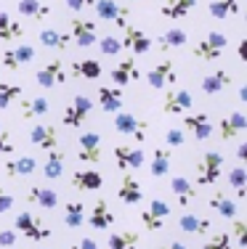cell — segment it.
Listing matches in <instances>:
<instances>
[{"label":"cell","mask_w":247,"mask_h":249,"mask_svg":"<svg viewBox=\"0 0 247 249\" xmlns=\"http://www.w3.org/2000/svg\"><path fill=\"white\" fill-rule=\"evenodd\" d=\"M228 48V37L223 32H208L197 45H194V58L205 64H215L221 61V56Z\"/></svg>","instance_id":"obj_1"},{"label":"cell","mask_w":247,"mask_h":249,"mask_svg":"<svg viewBox=\"0 0 247 249\" xmlns=\"http://www.w3.org/2000/svg\"><path fill=\"white\" fill-rule=\"evenodd\" d=\"M223 159L221 151H205L197 162V186H215L223 175Z\"/></svg>","instance_id":"obj_2"},{"label":"cell","mask_w":247,"mask_h":249,"mask_svg":"<svg viewBox=\"0 0 247 249\" xmlns=\"http://www.w3.org/2000/svg\"><path fill=\"white\" fill-rule=\"evenodd\" d=\"M14 231H21L24 239H29V241H48L51 236H54L51 225L43 223L40 217H35L29 210H21L19 215L14 217Z\"/></svg>","instance_id":"obj_3"},{"label":"cell","mask_w":247,"mask_h":249,"mask_svg":"<svg viewBox=\"0 0 247 249\" xmlns=\"http://www.w3.org/2000/svg\"><path fill=\"white\" fill-rule=\"evenodd\" d=\"M146 82H149L152 90H162V88H170L173 82H178V69H175L173 58H162L154 67L146 72Z\"/></svg>","instance_id":"obj_4"},{"label":"cell","mask_w":247,"mask_h":249,"mask_svg":"<svg viewBox=\"0 0 247 249\" xmlns=\"http://www.w3.org/2000/svg\"><path fill=\"white\" fill-rule=\"evenodd\" d=\"M69 37L80 45V48H91L98 40V21L96 19H82V16H75L69 19Z\"/></svg>","instance_id":"obj_5"},{"label":"cell","mask_w":247,"mask_h":249,"mask_svg":"<svg viewBox=\"0 0 247 249\" xmlns=\"http://www.w3.org/2000/svg\"><path fill=\"white\" fill-rule=\"evenodd\" d=\"M101 133H93V130H88V133H82L77 138V159L82 164H98L104 157V149H101Z\"/></svg>","instance_id":"obj_6"},{"label":"cell","mask_w":247,"mask_h":249,"mask_svg":"<svg viewBox=\"0 0 247 249\" xmlns=\"http://www.w3.org/2000/svg\"><path fill=\"white\" fill-rule=\"evenodd\" d=\"M93 11H96V19L98 21H112V24L128 27V19H131V11L125 5H120L117 0H96L93 3Z\"/></svg>","instance_id":"obj_7"},{"label":"cell","mask_w":247,"mask_h":249,"mask_svg":"<svg viewBox=\"0 0 247 249\" xmlns=\"http://www.w3.org/2000/svg\"><path fill=\"white\" fill-rule=\"evenodd\" d=\"M91 111H93V101L91 98H88V96H75L67 104V109H64L61 122L69 124V127H82L85 120L91 117Z\"/></svg>","instance_id":"obj_8"},{"label":"cell","mask_w":247,"mask_h":249,"mask_svg":"<svg viewBox=\"0 0 247 249\" xmlns=\"http://www.w3.org/2000/svg\"><path fill=\"white\" fill-rule=\"evenodd\" d=\"M114 130L122 135H131L136 141H146V133H149V122L138 120L131 111H117L114 114Z\"/></svg>","instance_id":"obj_9"},{"label":"cell","mask_w":247,"mask_h":249,"mask_svg":"<svg viewBox=\"0 0 247 249\" xmlns=\"http://www.w3.org/2000/svg\"><path fill=\"white\" fill-rule=\"evenodd\" d=\"M67 67H64V61H58V58H54V61H45L43 67L35 72V82H38L40 88H56V85H64L67 82Z\"/></svg>","instance_id":"obj_10"},{"label":"cell","mask_w":247,"mask_h":249,"mask_svg":"<svg viewBox=\"0 0 247 249\" xmlns=\"http://www.w3.org/2000/svg\"><path fill=\"white\" fill-rule=\"evenodd\" d=\"M162 111L165 114H173V117H178V114H184V111H189L191 106H194V98H191V93L189 90H181V88H170V90H165V96H162Z\"/></svg>","instance_id":"obj_11"},{"label":"cell","mask_w":247,"mask_h":249,"mask_svg":"<svg viewBox=\"0 0 247 249\" xmlns=\"http://www.w3.org/2000/svg\"><path fill=\"white\" fill-rule=\"evenodd\" d=\"M170 215V204L162 199H152L149 207L146 210H141V225H144V231H149V233H154V231L162 228V220Z\"/></svg>","instance_id":"obj_12"},{"label":"cell","mask_w":247,"mask_h":249,"mask_svg":"<svg viewBox=\"0 0 247 249\" xmlns=\"http://www.w3.org/2000/svg\"><path fill=\"white\" fill-rule=\"evenodd\" d=\"M146 154L138 146H114V162L122 173H133V170H141Z\"/></svg>","instance_id":"obj_13"},{"label":"cell","mask_w":247,"mask_h":249,"mask_svg":"<svg viewBox=\"0 0 247 249\" xmlns=\"http://www.w3.org/2000/svg\"><path fill=\"white\" fill-rule=\"evenodd\" d=\"M29 143L38 146L40 151H51V149H58V133L54 124H35L29 130Z\"/></svg>","instance_id":"obj_14"},{"label":"cell","mask_w":247,"mask_h":249,"mask_svg":"<svg viewBox=\"0 0 247 249\" xmlns=\"http://www.w3.org/2000/svg\"><path fill=\"white\" fill-rule=\"evenodd\" d=\"M109 77H112V82H114L117 88H122V85H131V82L141 80L138 61H136V58H122V61H120V64H117V67L109 72Z\"/></svg>","instance_id":"obj_15"},{"label":"cell","mask_w":247,"mask_h":249,"mask_svg":"<svg viewBox=\"0 0 247 249\" xmlns=\"http://www.w3.org/2000/svg\"><path fill=\"white\" fill-rule=\"evenodd\" d=\"M117 199H120L122 204H141V199H144V186H141L131 173H125L120 178V186H117Z\"/></svg>","instance_id":"obj_16"},{"label":"cell","mask_w":247,"mask_h":249,"mask_svg":"<svg viewBox=\"0 0 247 249\" xmlns=\"http://www.w3.org/2000/svg\"><path fill=\"white\" fill-rule=\"evenodd\" d=\"M184 133H191L194 135V141H205V138H210V135H213V124H210V117L205 114H186L184 117Z\"/></svg>","instance_id":"obj_17"},{"label":"cell","mask_w":247,"mask_h":249,"mask_svg":"<svg viewBox=\"0 0 247 249\" xmlns=\"http://www.w3.org/2000/svg\"><path fill=\"white\" fill-rule=\"evenodd\" d=\"M231 82H234L231 72H226V69H215V72H210V74L202 77L199 88H202L205 96H218V93H223Z\"/></svg>","instance_id":"obj_18"},{"label":"cell","mask_w":247,"mask_h":249,"mask_svg":"<svg viewBox=\"0 0 247 249\" xmlns=\"http://www.w3.org/2000/svg\"><path fill=\"white\" fill-rule=\"evenodd\" d=\"M120 45H122V51L128 48V51H133V53H149V51H152V40H149V35L141 32L138 27H131V24L125 27V35H122Z\"/></svg>","instance_id":"obj_19"},{"label":"cell","mask_w":247,"mask_h":249,"mask_svg":"<svg viewBox=\"0 0 247 249\" xmlns=\"http://www.w3.org/2000/svg\"><path fill=\"white\" fill-rule=\"evenodd\" d=\"M245 130H247V117L242 111H231V114L221 117V122H218V133L223 141H234Z\"/></svg>","instance_id":"obj_20"},{"label":"cell","mask_w":247,"mask_h":249,"mask_svg":"<svg viewBox=\"0 0 247 249\" xmlns=\"http://www.w3.org/2000/svg\"><path fill=\"white\" fill-rule=\"evenodd\" d=\"M27 201L35 207H40V210H56L58 207V194L54 188H45V186H29L27 188Z\"/></svg>","instance_id":"obj_21"},{"label":"cell","mask_w":247,"mask_h":249,"mask_svg":"<svg viewBox=\"0 0 247 249\" xmlns=\"http://www.w3.org/2000/svg\"><path fill=\"white\" fill-rule=\"evenodd\" d=\"M178 228L184 231V233H189V236H199V233L213 231V220L197 215V212H184V215L178 217Z\"/></svg>","instance_id":"obj_22"},{"label":"cell","mask_w":247,"mask_h":249,"mask_svg":"<svg viewBox=\"0 0 247 249\" xmlns=\"http://www.w3.org/2000/svg\"><path fill=\"white\" fill-rule=\"evenodd\" d=\"M51 111V101L43 96L35 98H19V114L21 120H38V117H45Z\"/></svg>","instance_id":"obj_23"},{"label":"cell","mask_w":247,"mask_h":249,"mask_svg":"<svg viewBox=\"0 0 247 249\" xmlns=\"http://www.w3.org/2000/svg\"><path fill=\"white\" fill-rule=\"evenodd\" d=\"M72 186L77 188V191H98V188L104 186V175L93 167H82L72 175Z\"/></svg>","instance_id":"obj_24"},{"label":"cell","mask_w":247,"mask_h":249,"mask_svg":"<svg viewBox=\"0 0 247 249\" xmlns=\"http://www.w3.org/2000/svg\"><path fill=\"white\" fill-rule=\"evenodd\" d=\"M98 106H101V111H107V114L122 111V88L101 85L98 88Z\"/></svg>","instance_id":"obj_25"},{"label":"cell","mask_w":247,"mask_h":249,"mask_svg":"<svg viewBox=\"0 0 247 249\" xmlns=\"http://www.w3.org/2000/svg\"><path fill=\"white\" fill-rule=\"evenodd\" d=\"M170 191H173L175 201H178V207H189L194 199H197V188H194L191 180H186L184 175H175L173 180H170Z\"/></svg>","instance_id":"obj_26"},{"label":"cell","mask_w":247,"mask_h":249,"mask_svg":"<svg viewBox=\"0 0 247 249\" xmlns=\"http://www.w3.org/2000/svg\"><path fill=\"white\" fill-rule=\"evenodd\" d=\"M88 225H91V228H96V231H107V228L114 225V215H112L107 199H98L96 204H93L91 215H88Z\"/></svg>","instance_id":"obj_27"},{"label":"cell","mask_w":247,"mask_h":249,"mask_svg":"<svg viewBox=\"0 0 247 249\" xmlns=\"http://www.w3.org/2000/svg\"><path fill=\"white\" fill-rule=\"evenodd\" d=\"M16 11H19L24 19H32V21H45V19H51V5L43 3V0H19Z\"/></svg>","instance_id":"obj_28"},{"label":"cell","mask_w":247,"mask_h":249,"mask_svg":"<svg viewBox=\"0 0 247 249\" xmlns=\"http://www.w3.org/2000/svg\"><path fill=\"white\" fill-rule=\"evenodd\" d=\"M197 8V0H165L160 5V14L165 19H186Z\"/></svg>","instance_id":"obj_29"},{"label":"cell","mask_w":247,"mask_h":249,"mask_svg":"<svg viewBox=\"0 0 247 249\" xmlns=\"http://www.w3.org/2000/svg\"><path fill=\"white\" fill-rule=\"evenodd\" d=\"M109 249H138L141 247V233L138 231H112L107 239Z\"/></svg>","instance_id":"obj_30"},{"label":"cell","mask_w":247,"mask_h":249,"mask_svg":"<svg viewBox=\"0 0 247 249\" xmlns=\"http://www.w3.org/2000/svg\"><path fill=\"white\" fill-rule=\"evenodd\" d=\"M35 170H38L35 157H14L5 162V175L8 178H27V175H35Z\"/></svg>","instance_id":"obj_31"},{"label":"cell","mask_w":247,"mask_h":249,"mask_svg":"<svg viewBox=\"0 0 247 249\" xmlns=\"http://www.w3.org/2000/svg\"><path fill=\"white\" fill-rule=\"evenodd\" d=\"M186 43H189V35H186V29H181V27H173V29H168V32H162L160 37H157V45H160V51L184 48Z\"/></svg>","instance_id":"obj_32"},{"label":"cell","mask_w":247,"mask_h":249,"mask_svg":"<svg viewBox=\"0 0 247 249\" xmlns=\"http://www.w3.org/2000/svg\"><path fill=\"white\" fill-rule=\"evenodd\" d=\"M210 207L218 212L223 220H234V217H237V201L231 196H226V191H215L213 196H210Z\"/></svg>","instance_id":"obj_33"},{"label":"cell","mask_w":247,"mask_h":249,"mask_svg":"<svg viewBox=\"0 0 247 249\" xmlns=\"http://www.w3.org/2000/svg\"><path fill=\"white\" fill-rule=\"evenodd\" d=\"M21 35H24V27L16 19H11V14L0 11V40H3V43H11V40H19Z\"/></svg>","instance_id":"obj_34"},{"label":"cell","mask_w":247,"mask_h":249,"mask_svg":"<svg viewBox=\"0 0 247 249\" xmlns=\"http://www.w3.org/2000/svg\"><path fill=\"white\" fill-rule=\"evenodd\" d=\"M38 40L45 45V48H56V51H67L69 43H72L69 32H58V29H43Z\"/></svg>","instance_id":"obj_35"},{"label":"cell","mask_w":247,"mask_h":249,"mask_svg":"<svg viewBox=\"0 0 247 249\" xmlns=\"http://www.w3.org/2000/svg\"><path fill=\"white\" fill-rule=\"evenodd\" d=\"M170 151L168 146H160V149H154V157H152V164H149V173L152 178H162L170 173Z\"/></svg>","instance_id":"obj_36"},{"label":"cell","mask_w":247,"mask_h":249,"mask_svg":"<svg viewBox=\"0 0 247 249\" xmlns=\"http://www.w3.org/2000/svg\"><path fill=\"white\" fill-rule=\"evenodd\" d=\"M45 154H48V157H45L43 175L48 178V180H56V178H61V173H64V151L61 149H51Z\"/></svg>","instance_id":"obj_37"},{"label":"cell","mask_w":247,"mask_h":249,"mask_svg":"<svg viewBox=\"0 0 247 249\" xmlns=\"http://www.w3.org/2000/svg\"><path fill=\"white\" fill-rule=\"evenodd\" d=\"M64 225L67 228H80L85 223V204L82 201H67L64 204Z\"/></svg>","instance_id":"obj_38"},{"label":"cell","mask_w":247,"mask_h":249,"mask_svg":"<svg viewBox=\"0 0 247 249\" xmlns=\"http://www.w3.org/2000/svg\"><path fill=\"white\" fill-rule=\"evenodd\" d=\"M101 64L96 58H82V61H75L72 64V74L75 77H82V80H98L101 77Z\"/></svg>","instance_id":"obj_39"},{"label":"cell","mask_w":247,"mask_h":249,"mask_svg":"<svg viewBox=\"0 0 247 249\" xmlns=\"http://www.w3.org/2000/svg\"><path fill=\"white\" fill-rule=\"evenodd\" d=\"M208 11L213 19H228L239 14V0H210Z\"/></svg>","instance_id":"obj_40"},{"label":"cell","mask_w":247,"mask_h":249,"mask_svg":"<svg viewBox=\"0 0 247 249\" xmlns=\"http://www.w3.org/2000/svg\"><path fill=\"white\" fill-rule=\"evenodd\" d=\"M226 180H228V186L234 188L237 199H245V188H247V170H245V164H237V167L228 170Z\"/></svg>","instance_id":"obj_41"},{"label":"cell","mask_w":247,"mask_h":249,"mask_svg":"<svg viewBox=\"0 0 247 249\" xmlns=\"http://www.w3.org/2000/svg\"><path fill=\"white\" fill-rule=\"evenodd\" d=\"M21 98V85H14V82H0V109H8L11 104Z\"/></svg>","instance_id":"obj_42"},{"label":"cell","mask_w":247,"mask_h":249,"mask_svg":"<svg viewBox=\"0 0 247 249\" xmlns=\"http://www.w3.org/2000/svg\"><path fill=\"white\" fill-rule=\"evenodd\" d=\"M162 143L168 149H181V146H186V133L181 127H168L162 133Z\"/></svg>","instance_id":"obj_43"},{"label":"cell","mask_w":247,"mask_h":249,"mask_svg":"<svg viewBox=\"0 0 247 249\" xmlns=\"http://www.w3.org/2000/svg\"><path fill=\"white\" fill-rule=\"evenodd\" d=\"M11 56H14V61L19 64V67H24V64L35 61V45L19 43V45H14V48H11Z\"/></svg>","instance_id":"obj_44"},{"label":"cell","mask_w":247,"mask_h":249,"mask_svg":"<svg viewBox=\"0 0 247 249\" xmlns=\"http://www.w3.org/2000/svg\"><path fill=\"white\" fill-rule=\"evenodd\" d=\"M202 249H234L228 231H218V233H213V236H210V239L202 244Z\"/></svg>","instance_id":"obj_45"},{"label":"cell","mask_w":247,"mask_h":249,"mask_svg":"<svg viewBox=\"0 0 247 249\" xmlns=\"http://www.w3.org/2000/svg\"><path fill=\"white\" fill-rule=\"evenodd\" d=\"M228 236H234L231 244L237 247V249L247 247V223H245V220H237V217H234V228H231V233H228Z\"/></svg>","instance_id":"obj_46"},{"label":"cell","mask_w":247,"mask_h":249,"mask_svg":"<svg viewBox=\"0 0 247 249\" xmlns=\"http://www.w3.org/2000/svg\"><path fill=\"white\" fill-rule=\"evenodd\" d=\"M96 43H98V51H101L104 56H117V53L122 51L120 40L112 37V35H107V37H101V40H96Z\"/></svg>","instance_id":"obj_47"},{"label":"cell","mask_w":247,"mask_h":249,"mask_svg":"<svg viewBox=\"0 0 247 249\" xmlns=\"http://www.w3.org/2000/svg\"><path fill=\"white\" fill-rule=\"evenodd\" d=\"M0 154H5V157L14 154V138H11V130L3 122H0Z\"/></svg>","instance_id":"obj_48"},{"label":"cell","mask_w":247,"mask_h":249,"mask_svg":"<svg viewBox=\"0 0 247 249\" xmlns=\"http://www.w3.org/2000/svg\"><path fill=\"white\" fill-rule=\"evenodd\" d=\"M14 244H16V231L0 225V247H3V249H11Z\"/></svg>","instance_id":"obj_49"},{"label":"cell","mask_w":247,"mask_h":249,"mask_svg":"<svg viewBox=\"0 0 247 249\" xmlns=\"http://www.w3.org/2000/svg\"><path fill=\"white\" fill-rule=\"evenodd\" d=\"M64 3H67L69 11L80 14V11H85V8H93V3H96V0H64Z\"/></svg>","instance_id":"obj_50"},{"label":"cell","mask_w":247,"mask_h":249,"mask_svg":"<svg viewBox=\"0 0 247 249\" xmlns=\"http://www.w3.org/2000/svg\"><path fill=\"white\" fill-rule=\"evenodd\" d=\"M11 207H14V194H8L3 186H0V215H5Z\"/></svg>","instance_id":"obj_51"},{"label":"cell","mask_w":247,"mask_h":249,"mask_svg":"<svg viewBox=\"0 0 247 249\" xmlns=\"http://www.w3.org/2000/svg\"><path fill=\"white\" fill-rule=\"evenodd\" d=\"M69 249H98V241L96 239H91V236H82L80 241H75Z\"/></svg>","instance_id":"obj_52"},{"label":"cell","mask_w":247,"mask_h":249,"mask_svg":"<svg viewBox=\"0 0 247 249\" xmlns=\"http://www.w3.org/2000/svg\"><path fill=\"white\" fill-rule=\"evenodd\" d=\"M3 67L5 69H11V72H16V69H19V64L14 61V56H11V48H5L3 51Z\"/></svg>","instance_id":"obj_53"},{"label":"cell","mask_w":247,"mask_h":249,"mask_svg":"<svg viewBox=\"0 0 247 249\" xmlns=\"http://www.w3.org/2000/svg\"><path fill=\"white\" fill-rule=\"evenodd\" d=\"M237 159H239V164H245V159H247V143H239L237 146Z\"/></svg>","instance_id":"obj_54"},{"label":"cell","mask_w":247,"mask_h":249,"mask_svg":"<svg viewBox=\"0 0 247 249\" xmlns=\"http://www.w3.org/2000/svg\"><path fill=\"white\" fill-rule=\"evenodd\" d=\"M239 58L247 61V40H239Z\"/></svg>","instance_id":"obj_55"},{"label":"cell","mask_w":247,"mask_h":249,"mask_svg":"<svg viewBox=\"0 0 247 249\" xmlns=\"http://www.w3.org/2000/svg\"><path fill=\"white\" fill-rule=\"evenodd\" d=\"M160 249H186V244H181V241H170V244H165Z\"/></svg>","instance_id":"obj_56"}]
</instances>
